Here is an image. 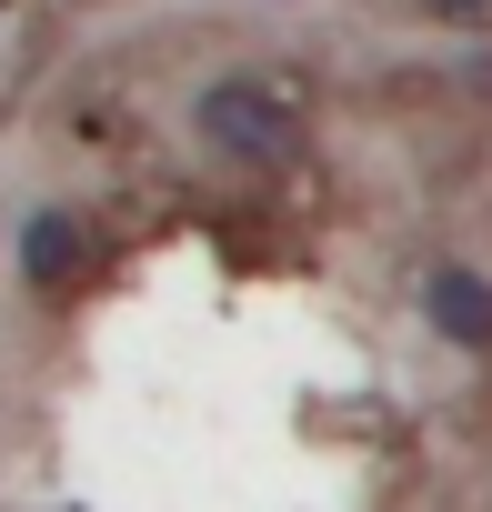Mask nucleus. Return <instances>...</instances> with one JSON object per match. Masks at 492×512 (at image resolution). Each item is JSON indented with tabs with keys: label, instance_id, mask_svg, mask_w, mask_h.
I'll return each mask as SVG.
<instances>
[{
	"label": "nucleus",
	"instance_id": "nucleus-3",
	"mask_svg": "<svg viewBox=\"0 0 492 512\" xmlns=\"http://www.w3.org/2000/svg\"><path fill=\"white\" fill-rule=\"evenodd\" d=\"M21 262H31V292H61V282H81L91 241H81V221H71V211H41V221L21 231Z\"/></svg>",
	"mask_w": 492,
	"mask_h": 512
},
{
	"label": "nucleus",
	"instance_id": "nucleus-4",
	"mask_svg": "<svg viewBox=\"0 0 492 512\" xmlns=\"http://www.w3.org/2000/svg\"><path fill=\"white\" fill-rule=\"evenodd\" d=\"M432 21H492V0H422Z\"/></svg>",
	"mask_w": 492,
	"mask_h": 512
},
{
	"label": "nucleus",
	"instance_id": "nucleus-1",
	"mask_svg": "<svg viewBox=\"0 0 492 512\" xmlns=\"http://www.w3.org/2000/svg\"><path fill=\"white\" fill-rule=\"evenodd\" d=\"M191 121H201V141L231 151V161H292V151H302V101H292V81H272V71L211 81Z\"/></svg>",
	"mask_w": 492,
	"mask_h": 512
},
{
	"label": "nucleus",
	"instance_id": "nucleus-2",
	"mask_svg": "<svg viewBox=\"0 0 492 512\" xmlns=\"http://www.w3.org/2000/svg\"><path fill=\"white\" fill-rule=\"evenodd\" d=\"M422 302H432V332H442V342H462V352H492V282H482V272L442 262Z\"/></svg>",
	"mask_w": 492,
	"mask_h": 512
}]
</instances>
